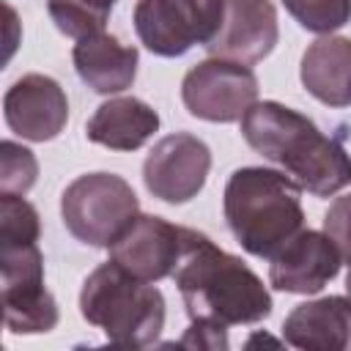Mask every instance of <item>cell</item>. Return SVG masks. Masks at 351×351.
Instances as JSON below:
<instances>
[{
  "label": "cell",
  "instance_id": "10",
  "mask_svg": "<svg viewBox=\"0 0 351 351\" xmlns=\"http://www.w3.org/2000/svg\"><path fill=\"white\" fill-rule=\"evenodd\" d=\"M186 233L189 228L173 225L156 214H137L134 222L118 236V241L110 244V261H115L137 280L159 282L173 277L184 255Z\"/></svg>",
  "mask_w": 351,
  "mask_h": 351
},
{
  "label": "cell",
  "instance_id": "1",
  "mask_svg": "<svg viewBox=\"0 0 351 351\" xmlns=\"http://www.w3.org/2000/svg\"><path fill=\"white\" fill-rule=\"evenodd\" d=\"M241 137L255 154L288 173L302 192L329 197L351 184V154L293 107L255 101L241 118Z\"/></svg>",
  "mask_w": 351,
  "mask_h": 351
},
{
  "label": "cell",
  "instance_id": "3",
  "mask_svg": "<svg viewBox=\"0 0 351 351\" xmlns=\"http://www.w3.org/2000/svg\"><path fill=\"white\" fill-rule=\"evenodd\" d=\"M225 222L244 252L271 258L304 228L302 186L282 170L239 167L222 195Z\"/></svg>",
  "mask_w": 351,
  "mask_h": 351
},
{
  "label": "cell",
  "instance_id": "22",
  "mask_svg": "<svg viewBox=\"0 0 351 351\" xmlns=\"http://www.w3.org/2000/svg\"><path fill=\"white\" fill-rule=\"evenodd\" d=\"M324 233L332 239L340 258L346 263H351V192L340 195L329 203V208L324 214Z\"/></svg>",
  "mask_w": 351,
  "mask_h": 351
},
{
  "label": "cell",
  "instance_id": "15",
  "mask_svg": "<svg viewBox=\"0 0 351 351\" xmlns=\"http://www.w3.org/2000/svg\"><path fill=\"white\" fill-rule=\"evenodd\" d=\"M74 69L80 80L101 96H115L126 88H132L137 77L140 52L132 44H123L121 38L110 33H93L74 44Z\"/></svg>",
  "mask_w": 351,
  "mask_h": 351
},
{
  "label": "cell",
  "instance_id": "5",
  "mask_svg": "<svg viewBox=\"0 0 351 351\" xmlns=\"http://www.w3.org/2000/svg\"><path fill=\"white\" fill-rule=\"evenodd\" d=\"M137 214L140 200L134 189L115 173H85L60 195V219L66 230L88 247L110 250Z\"/></svg>",
  "mask_w": 351,
  "mask_h": 351
},
{
  "label": "cell",
  "instance_id": "23",
  "mask_svg": "<svg viewBox=\"0 0 351 351\" xmlns=\"http://www.w3.org/2000/svg\"><path fill=\"white\" fill-rule=\"evenodd\" d=\"M181 346L195 348H228V326L211 324V321H192L186 335L181 337Z\"/></svg>",
  "mask_w": 351,
  "mask_h": 351
},
{
  "label": "cell",
  "instance_id": "9",
  "mask_svg": "<svg viewBox=\"0 0 351 351\" xmlns=\"http://www.w3.org/2000/svg\"><path fill=\"white\" fill-rule=\"evenodd\" d=\"M208 170V145L189 132H176L162 137L148 151L143 162V181L154 197L178 206L197 197V192L206 186Z\"/></svg>",
  "mask_w": 351,
  "mask_h": 351
},
{
  "label": "cell",
  "instance_id": "18",
  "mask_svg": "<svg viewBox=\"0 0 351 351\" xmlns=\"http://www.w3.org/2000/svg\"><path fill=\"white\" fill-rule=\"evenodd\" d=\"M112 5L115 0H47L49 19L63 36L74 41L101 33L110 19Z\"/></svg>",
  "mask_w": 351,
  "mask_h": 351
},
{
  "label": "cell",
  "instance_id": "19",
  "mask_svg": "<svg viewBox=\"0 0 351 351\" xmlns=\"http://www.w3.org/2000/svg\"><path fill=\"white\" fill-rule=\"evenodd\" d=\"M285 11L310 33L326 36L351 22V0H282Z\"/></svg>",
  "mask_w": 351,
  "mask_h": 351
},
{
  "label": "cell",
  "instance_id": "11",
  "mask_svg": "<svg viewBox=\"0 0 351 351\" xmlns=\"http://www.w3.org/2000/svg\"><path fill=\"white\" fill-rule=\"evenodd\" d=\"M3 118L22 140L49 143L69 123L66 90L47 74H22L3 96Z\"/></svg>",
  "mask_w": 351,
  "mask_h": 351
},
{
  "label": "cell",
  "instance_id": "7",
  "mask_svg": "<svg viewBox=\"0 0 351 351\" xmlns=\"http://www.w3.org/2000/svg\"><path fill=\"white\" fill-rule=\"evenodd\" d=\"M3 318L14 335H44L58 326V302L44 285V255L38 241L0 244Z\"/></svg>",
  "mask_w": 351,
  "mask_h": 351
},
{
  "label": "cell",
  "instance_id": "21",
  "mask_svg": "<svg viewBox=\"0 0 351 351\" xmlns=\"http://www.w3.org/2000/svg\"><path fill=\"white\" fill-rule=\"evenodd\" d=\"M38 178V159L30 148L3 140L0 145V195H27Z\"/></svg>",
  "mask_w": 351,
  "mask_h": 351
},
{
  "label": "cell",
  "instance_id": "4",
  "mask_svg": "<svg viewBox=\"0 0 351 351\" xmlns=\"http://www.w3.org/2000/svg\"><path fill=\"white\" fill-rule=\"evenodd\" d=\"M80 315L123 348H145L165 329V296L115 261L96 266L80 291Z\"/></svg>",
  "mask_w": 351,
  "mask_h": 351
},
{
  "label": "cell",
  "instance_id": "17",
  "mask_svg": "<svg viewBox=\"0 0 351 351\" xmlns=\"http://www.w3.org/2000/svg\"><path fill=\"white\" fill-rule=\"evenodd\" d=\"M299 80L304 90L326 107L351 104V38L318 36L302 55Z\"/></svg>",
  "mask_w": 351,
  "mask_h": 351
},
{
  "label": "cell",
  "instance_id": "12",
  "mask_svg": "<svg viewBox=\"0 0 351 351\" xmlns=\"http://www.w3.org/2000/svg\"><path fill=\"white\" fill-rule=\"evenodd\" d=\"M269 282L282 293H318L340 271V252L324 230H299L269 258Z\"/></svg>",
  "mask_w": 351,
  "mask_h": 351
},
{
  "label": "cell",
  "instance_id": "6",
  "mask_svg": "<svg viewBox=\"0 0 351 351\" xmlns=\"http://www.w3.org/2000/svg\"><path fill=\"white\" fill-rule=\"evenodd\" d=\"M225 0H137L132 11L140 44L159 58H181L222 27Z\"/></svg>",
  "mask_w": 351,
  "mask_h": 351
},
{
  "label": "cell",
  "instance_id": "8",
  "mask_svg": "<svg viewBox=\"0 0 351 351\" xmlns=\"http://www.w3.org/2000/svg\"><path fill=\"white\" fill-rule=\"evenodd\" d=\"M181 101L208 123H233L258 101V77L247 63L206 58L184 74Z\"/></svg>",
  "mask_w": 351,
  "mask_h": 351
},
{
  "label": "cell",
  "instance_id": "13",
  "mask_svg": "<svg viewBox=\"0 0 351 351\" xmlns=\"http://www.w3.org/2000/svg\"><path fill=\"white\" fill-rule=\"evenodd\" d=\"M280 41L277 8L271 0H225V16L217 36L206 44L211 58L236 63H261Z\"/></svg>",
  "mask_w": 351,
  "mask_h": 351
},
{
  "label": "cell",
  "instance_id": "14",
  "mask_svg": "<svg viewBox=\"0 0 351 351\" xmlns=\"http://www.w3.org/2000/svg\"><path fill=\"white\" fill-rule=\"evenodd\" d=\"M282 337L304 351H351V296L296 304L282 324Z\"/></svg>",
  "mask_w": 351,
  "mask_h": 351
},
{
  "label": "cell",
  "instance_id": "16",
  "mask_svg": "<svg viewBox=\"0 0 351 351\" xmlns=\"http://www.w3.org/2000/svg\"><path fill=\"white\" fill-rule=\"evenodd\" d=\"M159 132V112L137 96H112L85 123V137L110 151H137Z\"/></svg>",
  "mask_w": 351,
  "mask_h": 351
},
{
  "label": "cell",
  "instance_id": "20",
  "mask_svg": "<svg viewBox=\"0 0 351 351\" xmlns=\"http://www.w3.org/2000/svg\"><path fill=\"white\" fill-rule=\"evenodd\" d=\"M41 239V217L25 195H0V244H30Z\"/></svg>",
  "mask_w": 351,
  "mask_h": 351
},
{
  "label": "cell",
  "instance_id": "24",
  "mask_svg": "<svg viewBox=\"0 0 351 351\" xmlns=\"http://www.w3.org/2000/svg\"><path fill=\"white\" fill-rule=\"evenodd\" d=\"M346 293L351 296V263H348V274H346Z\"/></svg>",
  "mask_w": 351,
  "mask_h": 351
},
{
  "label": "cell",
  "instance_id": "2",
  "mask_svg": "<svg viewBox=\"0 0 351 351\" xmlns=\"http://www.w3.org/2000/svg\"><path fill=\"white\" fill-rule=\"evenodd\" d=\"M192 321L222 326L261 324L271 315V293L239 258L217 247L206 233L189 228L184 255L173 271Z\"/></svg>",
  "mask_w": 351,
  "mask_h": 351
}]
</instances>
